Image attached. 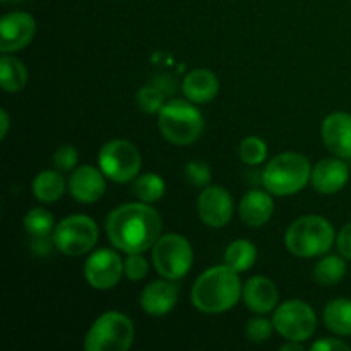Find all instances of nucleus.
Wrapping results in <instances>:
<instances>
[{"instance_id": "9d476101", "label": "nucleus", "mask_w": 351, "mask_h": 351, "mask_svg": "<svg viewBox=\"0 0 351 351\" xmlns=\"http://www.w3.org/2000/svg\"><path fill=\"white\" fill-rule=\"evenodd\" d=\"M274 329L287 341H307L317 329L314 308L302 300H288L274 311Z\"/></svg>"}, {"instance_id": "7ed1b4c3", "label": "nucleus", "mask_w": 351, "mask_h": 351, "mask_svg": "<svg viewBox=\"0 0 351 351\" xmlns=\"http://www.w3.org/2000/svg\"><path fill=\"white\" fill-rule=\"evenodd\" d=\"M336 243L331 223L322 216H304L290 225L285 233V245L293 256L302 259L324 256Z\"/></svg>"}, {"instance_id": "b1692460", "label": "nucleus", "mask_w": 351, "mask_h": 351, "mask_svg": "<svg viewBox=\"0 0 351 351\" xmlns=\"http://www.w3.org/2000/svg\"><path fill=\"white\" fill-rule=\"evenodd\" d=\"M257 249L252 242L239 239L230 243L225 250V264L237 273H245L256 264Z\"/></svg>"}, {"instance_id": "7c9ffc66", "label": "nucleus", "mask_w": 351, "mask_h": 351, "mask_svg": "<svg viewBox=\"0 0 351 351\" xmlns=\"http://www.w3.org/2000/svg\"><path fill=\"white\" fill-rule=\"evenodd\" d=\"M185 180L192 185V187L204 189L208 187L211 182V168L204 163V161H191L187 163L184 170Z\"/></svg>"}, {"instance_id": "e433bc0d", "label": "nucleus", "mask_w": 351, "mask_h": 351, "mask_svg": "<svg viewBox=\"0 0 351 351\" xmlns=\"http://www.w3.org/2000/svg\"><path fill=\"white\" fill-rule=\"evenodd\" d=\"M281 351H304L300 341H288L281 346Z\"/></svg>"}, {"instance_id": "cd10ccee", "label": "nucleus", "mask_w": 351, "mask_h": 351, "mask_svg": "<svg viewBox=\"0 0 351 351\" xmlns=\"http://www.w3.org/2000/svg\"><path fill=\"white\" fill-rule=\"evenodd\" d=\"M240 158L249 167H257L267 158V146L261 137H245L240 144Z\"/></svg>"}, {"instance_id": "f03ea898", "label": "nucleus", "mask_w": 351, "mask_h": 351, "mask_svg": "<svg viewBox=\"0 0 351 351\" xmlns=\"http://www.w3.org/2000/svg\"><path fill=\"white\" fill-rule=\"evenodd\" d=\"M242 283L237 271L223 266H213L195 280L192 287V304L202 314H223L235 307L242 298Z\"/></svg>"}, {"instance_id": "ddd939ff", "label": "nucleus", "mask_w": 351, "mask_h": 351, "mask_svg": "<svg viewBox=\"0 0 351 351\" xmlns=\"http://www.w3.org/2000/svg\"><path fill=\"white\" fill-rule=\"evenodd\" d=\"M36 23L27 12H9L0 19V50L14 53L33 41Z\"/></svg>"}, {"instance_id": "dca6fc26", "label": "nucleus", "mask_w": 351, "mask_h": 351, "mask_svg": "<svg viewBox=\"0 0 351 351\" xmlns=\"http://www.w3.org/2000/svg\"><path fill=\"white\" fill-rule=\"evenodd\" d=\"M178 290L173 280H158L147 285L141 293V307L147 315L161 317V315L170 314L178 302Z\"/></svg>"}, {"instance_id": "4be33fe9", "label": "nucleus", "mask_w": 351, "mask_h": 351, "mask_svg": "<svg viewBox=\"0 0 351 351\" xmlns=\"http://www.w3.org/2000/svg\"><path fill=\"white\" fill-rule=\"evenodd\" d=\"M324 324L338 336H351V300L336 298L324 307Z\"/></svg>"}, {"instance_id": "0eeeda50", "label": "nucleus", "mask_w": 351, "mask_h": 351, "mask_svg": "<svg viewBox=\"0 0 351 351\" xmlns=\"http://www.w3.org/2000/svg\"><path fill=\"white\" fill-rule=\"evenodd\" d=\"M98 225L89 216L74 215L62 219L53 230V243L64 256L81 257L95 249L98 242Z\"/></svg>"}, {"instance_id": "6ab92c4d", "label": "nucleus", "mask_w": 351, "mask_h": 351, "mask_svg": "<svg viewBox=\"0 0 351 351\" xmlns=\"http://www.w3.org/2000/svg\"><path fill=\"white\" fill-rule=\"evenodd\" d=\"M274 213V201L271 192L264 191H249L242 197L239 206V215L247 226L259 228L266 225Z\"/></svg>"}, {"instance_id": "4468645a", "label": "nucleus", "mask_w": 351, "mask_h": 351, "mask_svg": "<svg viewBox=\"0 0 351 351\" xmlns=\"http://www.w3.org/2000/svg\"><path fill=\"white\" fill-rule=\"evenodd\" d=\"M322 143L332 156L350 160L351 158V115L346 112H335L322 122Z\"/></svg>"}, {"instance_id": "f3484780", "label": "nucleus", "mask_w": 351, "mask_h": 351, "mask_svg": "<svg viewBox=\"0 0 351 351\" xmlns=\"http://www.w3.org/2000/svg\"><path fill=\"white\" fill-rule=\"evenodd\" d=\"M350 180V168L343 158H324L312 168L311 182L321 194H336Z\"/></svg>"}, {"instance_id": "9b49d317", "label": "nucleus", "mask_w": 351, "mask_h": 351, "mask_svg": "<svg viewBox=\"0 0 351 351\" xmlns=\"http://www.w3.org/2000/svg\"><path fill=\"white\" fill-rule=\"evenodd\" d=\"M123 261L110 249H99L88 257L84 264V276L95 290H110L122 280Z\"/></svg>"}, {"instance_id": "2eb2a0df", "label": "nucleus", "mask_w": 351, "mask_h": 351, "mask_svg": "<svg viewBox=\"0 0 351 351\" xmlns=\"http://www.w3.org/2000/svg\"><path fill=\"white\" fill-rule=\"evenodd\" d=\"M105 173L91 165H82L72 171L69 178V191L71 195L81 204L98 202L105 194Z\"/></svg>"}, {"instance_id": "c756f323", "label": "nucleus", "mask_w": 351, "mask_h": 351, "mask_svg": "<svg viewBox=\"0 0 351 351\" xmlns=\"http://www.w3.org/2000/svg\"><path fill=\"white\" fill-rule=\"evenodd\" d=\"M274 324L264 317H254L245 322V338L252 343H266L273 335Z\"/></svg>"}, {"instance_id": "39448f33", "label": "nucleus", "mask_w": 351, "mask_h": 351, "mask_svg": "<svg viewBox=\"0 0 351 351\" xmlns=\"http://www.w3.org/2000/svg\"><path fill=\"white\" fill-rule=\"evenodd\" d=\"M158 127L168 143L187 146L201 137L204 130V119L192 101L171 99L158 112Z\"/></svg>"}, {"instance_id": "473e14b6", "label": "nucleus", "mask_w": 351, "mask_h": 351, "mask_svg": "<svg viewBox=\"0 0 351 351\" xmlns=\"http://www.w3.org/2000/svg\"><path fill=\"white\" fill-rule=\"evenodd\" d=\"M77 149L71 144H64V146L58 147L53 154V165L57 170L60 171H71L74 170V167L77 165Z\"/></svg>"}, {"instance_id": "f8f14e48", "label": "nucleus", "mask_w": 351, "mask_h": 351, "mask_svg": "<svg viewBox=\"0 0 351 351\" xmlns=\"http://www.w3.org/2000/svg\"><path fill=\"white\" fill-rule=\"evenodd\" d=\"M197 215L204 225L223 228L233 216V201L230 192L221 185H208L197 199Z\"/></svg>"}, {"instance_id": "a211bd4d", "label": "nucleus", "mask_w": 351, "mask_h": 351, "mask_svg": "<svg viewBox=\"0 0 351 351\" xmlns=\"http://www.w3.org/2000/svg\"><path fill=\"white\" fill-rule=\"evenodd\" d=\"M242 298L254 314L264 315L276 308L280 295L273 280L266 276H254L243 287Z\"/></svg>"}, {"instance_id": "bb28decb", "label": "nucleus", "mask_w": 351, "mask_h": 351, "mask_svg": "<svg viewBox=\"0 0 351 351\" xmlns=\"http://www.w3.org/2000/svg\"><path fill=\"white\" fill-rule=\"evenodd\" d=\"M24 228L29 233L33 239H40V237H48L53 233L55 230V219L50 211L43 208H34L29 213H26L23 219Z\"/></svg>"}, {"instance_id": "aec40b11", "label": "nucleus", "mask_w": 351, "mask_h": 351, "mask_svg": "<svg viewBox=\"0 0 351 351\" xmlns=\"http://www.w3.org/2000/svg\"><path fill=\"white\" fill-rule=\"evenodd\" d=\"M185 98L192 103H208L216 98L219 91V81L208 69H195L189 72L182 82Z\"/></svg>"}, {"instance_id": "f257e3e1", "label": "nucleus", "mask_w": 351, "mask_h": 351, "mask_svg": "<svg viewBox=\"0 0 351 351\" xmlns=\"http://www.w3.org/2000/svg\"><path fill=\"white\" fill-rule=\"evenodd\" d=\"M163 221L146 202H130L113 209L106 218V235L125 254L146 252L161 237Z\"/></svg>"}, {"instance_id": "c85d7f7f", "label": "nucleus", "mask_w": 351, "mask_h": 351, "mask_svg": "<svg viewBox=\"0 0 351 351\" xmlns=\"http://www.w3.org/2000/svg\"><path fill=\"white\" fill-rule=\"evenodd\" d=\"M137 106L143 110L144 113H158L163 108L165 93L160 86L147 84L139 89L137 93Z\"/></svg>"}, {"instance_id": "72a5a7b5", "label": "nucleus", "mask_w": 351, "mask_h": 351, "mask_svg": "<svg viewBox=\"0 0 351 351\" xmlns=\"http://www.w3.org/2000/svg\"><path fill=\"white\" fill-rule=\"evenodd\" d=\"M336 247H338L339 256L345 257L346 261H351V221L343 226L336 235Z\"/></svg>"}, {"instance_id": "423d86ee", "label": "nucleus", "mask_w": 351, "mask_h": 351, "mask_svg": "<svg viewBox=\"0 0 351 351\" xmlns=\"http://www.w3.org/2000/svg\"><path fill=\"white\" fill-rule=\"evenodd\" d=\"M132 321L120 312L99 315L89 328L84 339L88 351H127L134 343Z\"/></svg>"}, {"instance_id": "a878e982", "label": "nucleus", "mask_w": 351, "mask_h": 351, "mask_svg": "<svg viewBox=\"0 0 351 351\" xmlns=\"http://www.w3.org/2000/svg\"><path fill=\"white\" fill-rule=\"evenodd\" d=\"M167 185L165 180L156 173H143L137 178H134L132 184V194L139 199L141 202L146 204H153V202L160 201L165 195Z\"/></svg>"}, {"instance_id": "393cba45", "label": "nucleus", "mask_w": 351, "mask_h": 351, "mask_svg": "<svg viewBox=\"0 0 351 351\" xmlns=\"http://www.w3.org/2000/svg\"><path fill=\"white\" fill-rule=\"evenodd\" d=\"M346 259L339 256H326L315 264L312 278L321 287H335L345 278Z\"/></svg>"}, {"instance_id": "5701e85b", "label": "nucleus", "mask_w": 351, "mask_h": 351, "mask_svg": "<svg viewBox=\"0 0 351 351\" xmlns=\"http://www.w3.org/2000/svg\"><path fill=\"white\" fill-rule=\"evenodd\" d=\"M27 84V71L19 58L9 53L0 57V86L7 93H19Z\"/></svg>"}, {"instance_id": "6e6552de", "label": "nucleus", "mask_w": 351, "mask_h": 351, "mask_svg": "<svg viewBox=\"0 0 351 351\" xmlns=\"http://www.w3.org/2000/svg\"><path fill=\"white\" fill-rule=\"evenodd\" d=\"M153 263L158 273L167 280H182L191 271L194 250L185 237L168 233L153 245Z\"/></svg>"}, {"instance_id": "2f4dec72", "label": "nucleus", "mask_w": 351, "mask_h": 351, "mask_svg": "<svg viewBox=\"0 0 351 351\" xmlns=\"http://www.w3.org/2000/svg\"><path fill=\"white\" fill-rule=\"evenodd\" d=\"M123 271L130 281H141L149 273V264H147L146 257L141 256V252L127 254L125 261H123Z\"/></svg>"}, {"instance_id": "20e7f679", "label": "nucleus", "mask_w": 351, "mask_h": 351, "mask_svg": "<svg viewBox=\"0 0 351 351\" xmlns=\"http://www.w3.org/2000/svg\"><path fill=\"white\" fill-rule=\"evenodd\" d=\"M311 161L300 153H281L266 165L263 185L274 195H293L311 182Z\"/></svg>"}, {"instance_id": "c9c22d12", "label": "nucleus", "mask_w": 351, "mask_h": 351, "mask_svg": "<svg viewBox=\"0 0 351 351\" xmlns=\"http://www.w3.org/2000/svg\"><path fill=\"white\" fill-rule=\"evenodd\" d=\"M10 127V119L9 113L5 110H0V139H5L7 134H9Z\"/></svg>"}, {"instance_id": "f704fd0d", "label": "nucleus", "mask_w": 351, "mask_h": 351, "mask_svg": "<svg viewBox=\"0 0 351 351\" xmlns=\"http://www.w3.org/2000/svg\"><path fill=\"white\" fill-rule=\"evenodd\" d=\"M314 351H348L350 346L336 338H322L311 346Z\"/></svg>"}, {"instance_id": "1a4fd4ad", "label": "nucleus", "mask_w": 351, "mask_h": 351, "mask_svg": "<svg viewBox=\"0 0 351 351\" xmlns=\"http://www.w3.org/2000/svg\"><path fill=\"white\" fill-rule=\"evenodd\" d=\"M99 170L105 173L106 178L119 184L132 182L134 178L139 177L143 160L141 153L132 143L123 139H115L106 143L99 149L98 154Z\"/></svg>"}, {"instance_id": "412c9836", "label": "nucleus", "mask_w": 351, "mask_h": 351, "mask_svg": "<svg viewBox=\"0 0 351 351\" xmlns=\"http://www.w3.org/2000/svg\"><path fill=\"white\" fill-rule=\"evenodd\" d=\"M65 189H67V184H65L64 175L55 170L41 171L33 180L34 197L45 204L57 202L65 194Z\"/></svg>"}]
</instances>
